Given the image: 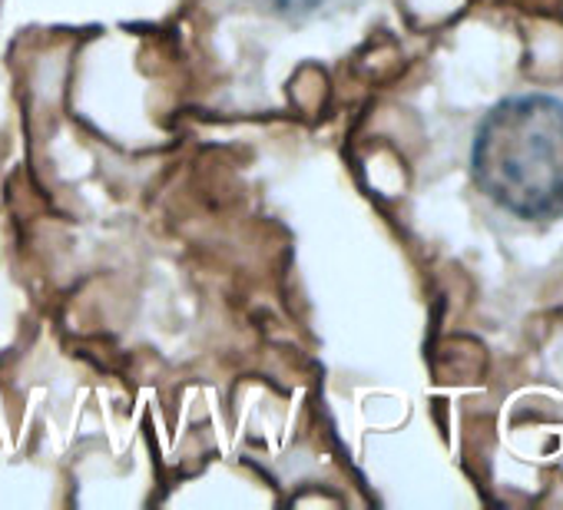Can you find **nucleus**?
Wrapping results in <instances>:
<instances>
[{
	"instance_id": "1",
	"label": "nucleus",
	"mask_w": 563,
	"mask_h": 510,
	"mask_svg": "<svg viewBox=\"0 0 563 510\" xmlns=\"http://www.w3.org/2000/svg\"><path fill=\"white\" fill-rule=\"evenodd\" d=\"M474 179L517 219L563 215V100L530 93L500 100L477 126Z\"/></svg>"
},
{
	"instance_id": "2",
	"label": "nucleus",
	"mask_w": 563,
	"mask_h": 510,
	"mask_svg": "<svg viewBox=\"0 0 563 510\" xmlns=\"http://www.w3.org/2000/svg\"><path fill=\"white\" fill-rule=\"evenodd\" d=\"M252 4L272 18H286V21H302L309 14H316L325 0H252Z\"/></svg>"
}]
</instances>
